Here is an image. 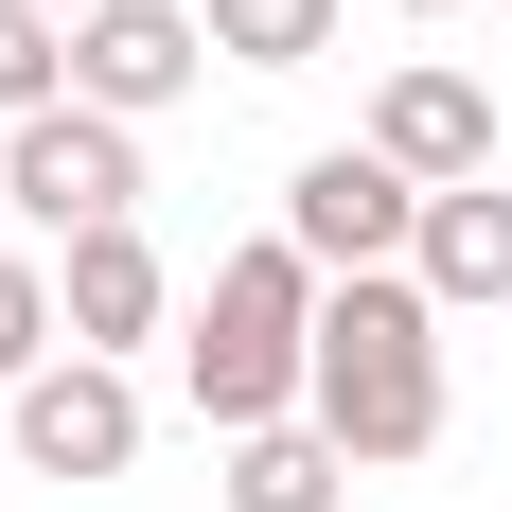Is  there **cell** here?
<instances>
[{"instance_id": "14", "label": "cell", "mask_w": 512, "mask_h": 512, "mask_svg": "<svg viewBox=\"0 0 512 512\" xmlns=\"http://www.w3.org/2000/svg\"><path fill=\"white\" fill-rule=\"evenodd\" d=\"M53 18H106V0H53Z\"/></svg>"}, {"instance_id": "2", "label": "cell", "mask_w": 512, "mask_h": 512, "mask_svg": "<svg viewBox=\"0 0 512 512\" xmlns=\"http://www.w3.org/2000/svg\"><path fill=\"white\" fill-rule=\"evenodd\" d=\"M177 389H195L212 442H248V424H301L318 407V265L265 230V248H230L195 283V318H177Z\"/></svg>"}, {"instance_id": "6", "label": "cell", "mask_w": 512, "mask_h": 512, "mask_svg": "<svg viewBox=\"0 0 512 512\" xmlns=\"http://www.w3.org/2000/svg\"><path fill=\"white\" fill-rule=\"evenodd\" d=\"M195 71H212L195 0H106V18H71V106H106V124H159Z\"/></svg>"}, {"instance_id": "9", "label": "cell", "mask_w": 512, "mask_h": 512, "mask_svg": "<svg viewBox=\"0 0 512 512\" xmlns=\"http://www.w3.org/2000/svg\"><path fill=\"white\" fill-rule=\"evenodd\" d=\"M424 301L442 318H512V177H460V195H424Z\"/></svg>"}, {"instance_id": "12", "label": "cell", "mask_w": 512, "mask_h": 512, "mask_svg": "<svg viewBox=\"0 0 512 512\" xmlns=\"http://www.w3.org/2000/svg\"><path fill=\"white\" fill-rule=\"evenodd\" d=\"M36 106H71V18L53 0H0V124H36Z\"/></svg>"}, {"instance_id": "11", "label": "cell", "mask_w": 512, "mask_h": 512, "mask_svg": "<svg viewBox=\"0 0 512 512\" xmlns=\"http://www.w3.org/2000/svg\"><path fill=\"white\" fill-rule=\"evenodd\" d=\"M195 18H212V53H230V71H318L354 0H195Z\"/></svg>"}, {"instance_id": "13", "label": "cell", "mask_w": 512, "mask_h": 512, "mask_svg": "<svg viewBox=\"0 0 512 512\" xmlns=\"http://www.w3.org/2000/svg\"><path fill=\"white\" fill-rule=\"evenodd\" d=\"M53 354H71V301H53V265H36V248H0V389H36Z\"/></svg>"}, {"instance_id": "4", "label": "cell", "mask_w": 512, "mask_h": 512, "mask_svg": "<svg viewBox=\"0 0 512 512\" xmlns=\"http://www.w3.org/2000/svg\"><path fill=\"white\" fill-rule=\"evenodd\" d=\"M283 248L318 265V283H354V265H407L424 248V177L371 142H318L301 177H283Z\"/></svg>"}, {"instance_id": "15", "label": "cell", "mask_w": 512, "mask_h": 512, "mask_svg": "<svg viewBox=\"0 0 512 512\" xmlns=\"http://www.w3.org/2000/svg\"><path fill=\"white\" fill-rule=\"evenodd\" d=\"M407 18H442V0H407Z\"/></svg>"}, {"instance_id": "1", "label": "cell", "mask_w": 512, "mask_h": 512, "mask_svg": "<svg viewBox=\"0 0 512 512\" xmlns=\"http://www.w3.org/2000/svg\"><path fill=\"white\" fill-rule=\"evenodd\" d=\"M336 424V460L389 477L442 442V301H424V265H354V283H318V407Z\"/></svg>"}, {"instance_id": "10", "label": "cell", "mask_w": 512, "mask_h": 512, "mask_svg": "<svg viewBox=\"0 0 512 512\" xmlns=\"http://www.w3.org/2000/svg\"><path fill=\"white\" fill-rule=\"evenodd\" d=\"M212 495L230 512H354V460H336V424H248Z\"/></svg>"}, {"instance_id": "3", "label": "cell", "mask_w": 512, "mask_h": 512, "mask_svg": "<svg viewBox=\"0 0 512 512\" xmlns=\"http://www.w3.org/2000/svg\"><path fill=\"white\" fill-rule=\"evenodd\" d=\"M0 212L18 230H142V124H106V106H36V124H0Z\"/></svg>"}, {"instance_id": "8", "label": "cell", "mask_w": 512, "mask_h": 512, "mask_svg": "<svg viewBox=\"0 0 512 512\" xmlns=\"http://www.w3.org/2000/svg\"><path fill=\"white\" fill-rule=\"evenodd\" d=\"M53 301H71V354H142V336H177V265L142 230H71L53 248Z\"/></svg>"}, {"instance_id": "5", "label": "cell", "mask_w": 512, "mask_h": 512, "mask_svg": "<svg viewBox=\"0 0 512 512\" xmlns=\"http://www.w3.org/2000/svg\"><path fill=\"white\" fill-rule=\"evenodd\" d=\"M0 424H18V477H124L142 460V371L124 354H53L36 389H0Z\"/></svg>"}, {"instance_id": "7", "label": "cell", "mask_w": 512, "mask_h": 512, "mask_svg": "<svg viewBox=\"0 0 512 512\" xmlns=\"http://www.w3.org/2000/svg\"><path fill=\"white\" fill-rule=\"evenodd\" d=\"M354 142H371V159H407L424 195H460V177H495V89H477V71H442V53H407V71L371 89Z\"/></svg>"}]
</instances>
